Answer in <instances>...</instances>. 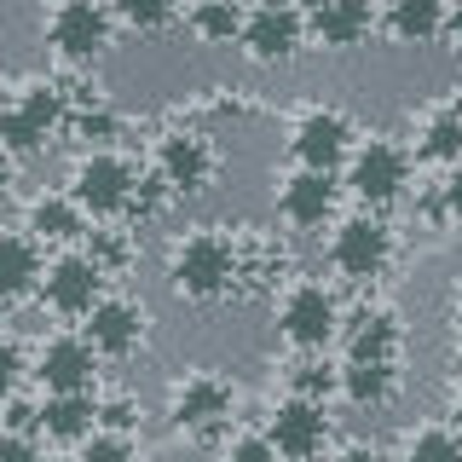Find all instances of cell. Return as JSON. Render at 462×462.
<instances>
[{"mask_svg": "<svg viewBox=\"0 0 462 462\" xmlns=\"http://www.w3.org/2000/svg\"><path fill=\"white\" fill-rule=\"evenodd\" d=\"M168 289L185 307H220L243 289V254L226 226H197L168 249Z\"/></svg>", "mask_w": 462, "mask_h": 462, "instance_id": "cell-1", "label": "cell"}, {"mask_svg": "<svg viewBox=\"0 0 462 462\" xmlns=\"http://www.w3.org/2000/svg\"><path fill=\"white\" fill-rule=\"evenodd\" d=\"M411 173H416V156H411V144H399V139H358L353 151H346V162H341V191H353L358 208H393V202L411 197Z\"/></svg>", "mask_w": 462, "mask_h": 462, "instance_id": "cell-2", "label": "cell"}, {"mask_svg": "<svg viewBox=\"0 0 462 462\" xmlns=\"http://www.w3.org/2000/svg\"><path fill=\"white\" fill-rule=\"evenodd\" d=\"M393 254H399V243H393V226H387L382 208H353L329 231V272L353 289L382 283L393 272Z\"/></svg>", "mask_w": 462, "mask_h": 462, "instance_id": "cell-3", "label": "cell"}, {"mask_svg": "<svg viewBox=\"0 0 462 462\" xmlns=\"http://www.w3.org/2000/svg\"><path fill=\"white\" fill-rule=\"evenodd\" d=\"M168 422L173 433H185L191 445H214L226 439L231 422H237V387L220 370H185L180 382L168 387Z\"/></svg>", "mask_w": 462, "mask_h": 462, "instance_id": "cell-4", "label": "cell"}, {"mask_svg": "<svg viewBox=\"0 0 462 462\" xmlns=\"http://www.w3.org/2000/svg\"><path fill=\"white\" fill-rule=\"evenodd\" d=\"M139 162L122 151H81V162L69 168V202L87 214V220H127L139 197Z\"/></svg>", "mask_w": 462, "mask_h": 462, "instance_id": "cell-5", "label": "cell"}, {"mask_svg": "<svg viewBox=\"0 0 462 462\" xmlns=\"http://www.w3.org/2000/svg\"><path fill=\"white\" fill-rule=\"evenodd\" d=\"M64 116H69V93H64V87H58V81H29L23 93L0 110V151H6L12 162L41 156L47 139L64 127Z\"/></svg>", "mask_w": 462, "mask_h": 462, "instance_id": "cell-6", "label": "cell"}, {"mask_svg": "<svg viewBox=\"0 0 462 462\" xmlns=\"http://www.w3.org/2000/svg\"><path fill=\"white\" fill-rule=\"evenodd\" d=\"M110 41H116L110 0H58L47 12V47L69 69H93L110 52Z\"/></svg>", "mask_w": 462, "mask_h": 462, "instance_id": "cell-7", "label": "cell"}, {"mask_svg": "<svg viewBox=\"0 0 462 462\" xmlns=\"http://www.w3.org/2000/svg\"><path fill=\"white\" fill-rule=\"evenodd\" d=\"M237 47H243V58H249V64H260V69L295 64L300 47H307V12L289 6V0H254V6H243Z\"/></svg>", "mask_w": 462, "mask_h": 462, "instance_id": "cell-8", "label": "cell"}, {"mask_svg": "<svg viewBox=\"0 0 462 462\" xmlns=\"http://www.w3.org/2000/svg\"><path fill=\"white\" fill-rule=\"evenodd\" d=\"M341 329V295L318 278H300L283 289L278 300V336L295 346V353H329Z\"/></svg>", "mask_w": 462, "mask_h": 462, "instance_id": "cell-9", "label": "cell"}, {"mask_svg": "<svg viewBox=\"0 0 462 462\" xmlns=\"http://www.w3.org/2000/svg\"><path fill=\"white\" fill-rule=\"evenodd\" d=\"M266 445L278 451V462H318L336 445V416L329 404L318 399H300V393H283L278 404L266 411Z\"/></svg>", "mask_w": 462, "mask_h": 462, "instance_id": "cell-10", "label": "cell"}, {"mask_svg": "<svg viewBox=\"0 0 462 462\" xmlns=\"http://www.w3.org/2000/svg\"><path fill=\"white\" fill-rule=\"evenodd\" d=\"M105 283H110V272L98 266L87 249H58L47 266H41V283H35V295L47 300V312L52 318H64V324H81L87 307H93L98 295H105Z\"/></svg>", "mask_w": 462, "mask_h": 462, "instance_id": "cell-11", "label": "cell"}, {"mask_svg": "<svg viewBox=\"0 0 462 462\" xmlns=\"http://www.w3.org/2000/svg\"><path fill=\"white\" fill-rule=\"evenodd\" d=\"M151 173L168 197H202L214 185V173H220V151H214V139L197 134V127H168V134L156 139Z\"/></svg>", "mask_w": 462, "mask_h": 462, "instance_id": "cell-12", "label": "cell"}, {"mask_svg": "<svg viewBox=\"0 0 462 462\" xmlns=\"http://www.w3.org/2000/svg\"><path fill=\"white\" fill-rule=\"evenodd\" d=\"M81 341L93 346L98 358H134L144 341H151V312L134 295H98L81 318Z\"/></svg>", "mask_w": 462, "mask_h": 462, "instance_id": "cell-13", "label": "cell"}, {"mask_svg": "<svg viewBox=\"0 0 462 462\" xmlns=\"http://www.w3.org/2000/svg\"><path fill=\"white\" fill-rule=\"evenodd\" d=\"M353 144H358V127H353V116L336 110V105H307L295 116V127H289V156H295V168L341 173Z\"/></svg>", "mask_w": 462, "mask_h": 462, "instance_id": "cell-14", "label": "cell"}, {"mask_svg": "<svg viewBox=\"0 0 462 462\" xmlns=\"http://www.w3.org/2000/svg\"><path fill=\"white\" fill-rule=\"evenodd\" d=\"M341 358H365V365H399L404 353V318L387 300H365V307L341 312Z\"/></svg>", "mask_w": 462, "mask_h": 462, "instance_id": "cell-15", "label": "cell"}, {"mask_svg": "<svg viewBox=\"0 0 462 462\" xmlns=\"http://www.w3.org/2000/svg\"><path fill=\"white\" fill-rule=\"evenodd\" d=\"M341 208V173L329 168H295L278 185V220L289 231H324Z\"/></svg>", "mask_w": 462, "mask_h": 462, "instance_id": "cell-16", "label": "cell"}, {"mask_svg": "<svg viewBox=\"0 0 462 462\" xmlns=\"http://www.w3.org/2000/svg\"><path fill=\"white\" fill-rule=\"evenodd\" d=\"M98 365H105V358L81 341V329H69V336L41 341L35 382H41V393H93V387H98Z\"/></svg>", "mask_w": 462, "mask_h": 462, "instance_id": "cell-17", "label": "cell"}, {"mask_svg": "<svg viewBox=\"0 0 462 462\" xmlns=\"http://www.w3.org/2000/svg\"><path fill=\"white\" fill-rule=\"evenodd\" d=\"M375 0H324L307 12V41H318L324 52H358L375 35Z\"/></svg>", "mask_w": 462, "mask_h": 462, "instance_id": "cell-18", "label": "cell"}, {"mask_svg": "<svg viewBox=\"0 0 462 462\" xmlns=\"http://www.w3.org/2000/svg\"><path fill=\"white\" fill-rule=\"evenodd\" d=\"M93 428H98V387L93 393H41L35 433L47 445H81Z\"/></svg>", "mask_w": 462, "mask_h": 462, "instance_id": "cell-19", "label": "cell"}, {"mask_svg": "<svg viewBox=\"0 0 462 462\" xmlns=\"http://www.w3.org/2000/svg\"><path fill=\"white\" fill-rule=\"evenodd\" d=\"M404 47H433L451 35V0H387V18H375Z\"/></svg>", "mask_w": 462, "mask_h": 462, "instance_id": "cell-20", "label": "cell"}, {"mask_svg": "<svg viewBox=\"0 0 462 462\" xmlns=\"http://www.w3.org/2000/svg\"><path fill=\"white\" fill-rule=\"evenodd\" d=\"M399 365H365V358H341L336 365V393L353 411H387L399 399Z\"/></svg>", "mask_w": 462, "mask_h": 462, "instance_id": "cell-21", "label": "cell"}, {"mask_svg": "<svg viewBox=\"0 0 462 462\" xmlns=\"http://www.w3.org/2000/svg\"><path fill=\"white\" fill-rule=\"evenodd\" d=\"M41 266H47V254H41V243L29 231H0V300L18 307L23 295H35Z\"/></svg>", "mask_w": 462, "mask_h": 462, "instance_id": "cell-22", "label": "cell"}, {"mask_svg": "<svg viewBox=\"0 0 462 462\" xmlns=\"http://www.w3.org/2000/svg\"><path fill=\"white\" fill-rule=\"evenodd\" d=\"M457 156H462V116H457V98H439L416 122V162L457 168Z\"/></svg>", "mask_w": 462, "mask_h": 462, "instance_id": "cell-23", "label": "cell"}, {"mask_svg": "<svg viewBox=\"0 0 462 462\" xmlns=\"http://www.w3.org/2000/svg\"><path fill=\"white\" fill-rule=\"evenodd\" d=\"M23 231L35 243H58V249H69V243L87 237V214L69 202V191H52V197H35V202H29Z\"/></svg>", "mask_w": 462, "mask_h": 462, "instance_id": "cell-24", "label": "cell"}, {"mask_svg": "<svg viewBox=\"0 0 462 462\" xmlns=\"http://www.w3.org/2000/svg\"><path fill=\"white\" fill-rule=\"evenodd\" d=\"M185 29H191L197 47H237V29H243V6L231 0H197L191 12H180Z\"/></svg>", "mask_w": 462, "mask_h": 462, "instance_id": "cell-25", "label": "cell"}, {"mask_svg": "<svg viewBox=\"0 0 462 462\" xmlns=\"http://www.w3.org/2000/svg\"><path fill=\"white\" fill-rule=\"evenodd\" d=\"M399 462H462V439L451 422H422L404 433L399 445Z\"/></svg>", "mask_w": 462, "mask_h": 462, "instance_id": "cell-26", "label": "cell"}, {"mask_svg": "<svg viewBox=\"0 0 462 462\" xmlns=\"http://www.w3.org/2000/svg\"><path fill=\"white\" fill-rule=\"evenodd\" d=\"M185 0H110L116 29H139V35H162V29L180 23Z\"/></svg>", "mask_w": 462, "mask_h": 462, "instance_id": "cell-27", "label": "cell"}, {"mask_svg": "<svg viewBox=\"0 0 462 462\" xmlns=\"http://www.w3.org/2000/svg\"><path fill=\"white\" fill-rule=\"evenodd\" d=\"M283 382H289V393L329 404L336 399V358L329 353H295V365L283 370Z\"/></svg>", "mask_w": 462, "mask_h": 462, "instance_id": "cell-28", "label": "cell"}, {"mask_svg": "<svg viewBox=\"0 0 462 462\" xmlns=\"http://www.w3.org/2000/svg\"><path fill=\"white\" fill-rule=\"evenodd\" d=\"M76 462H144L139 451V433H122V428H93L87 439L76 445Z\"/></svg>", "mask_w": 462, "mask_h": 462, "instance_id": "cell-29", "label": "cell"}, {"mask_svg": "<svg viewBox=\"0 0 462 462\" xmlns=\"http://www.w3.org/2000/svg\"><path fill=\"white\" fill-rule=\"evenodd\" d=\"M64 127L87 144V151H105V144L122 134V116L105 110V105H93V110H69V116H64Z\"/></svg>", "mask_w": 462, "mask_h": 462, "instance_id": "cell-30", "label": "cell"}, {"mask_svg": "<svg viewBox=\"0 0 462 462\" xmlns=\"http://www.w3.org/2000/svg\"><path fill=\"white\" fill-rule=\"evenodd\" d=\"M0 462H47V439L29 428H0Z\"/></svg>", "mask_w": 462, "mask_h": 462, "instance_id": "cell-31", "label": "cell"}, {"mask_svg": "<svg viewBox=\"0 0 462 462\" xmlns=\"http://www.w3.org/2000/svg\"><path fill=\"white\" fill-rule=\"evenodd\" d=\"M23 346H18V336H6V329H0V399H12L18 393V382H23Z\"/></svg>", "mask_w": 462, "mask_h": 462, "instance_id": "cell-32", "label": "cell"}, {"mask_svg": "<svg viewBox=\"0 0 462 462\" xmlns=\"http://www.w3.org/2000/svg\"><path fill=\"white\" fill-rule=\"evenodd\" d=\"M220 462H278V451L266 445V433H231Z\"/></svg>", "mask_w": 462, "mask_h": 462, "instance_id": "cell-33", "label": "cell"}, {"mask_svg": "<svg viewBox=\"0 0 462 462\" xmlns=\"http://www.w3.org/2000/svg\"><path fill=\"white\" fill-rule=\"evenodd\" d=\"M98 428H122V433H134V399H127V393L98 399Z\"/></svg>", "mask_w": 462, "mask_h": 462, "instance_id": "cell-34", "label": "cell"}, {"mask_svg": "<svg viewBox=\"0 0 462 462\" xmlns=\"http://www.w3.org/2000/svg\"><path fill=\"white\" fill-rule=\"evenodd\" d=\"M336 462H393V457H387L382 445H341Z\"/></svg>", "mask_w": 462, "mask_h": 462, "instance_id": "cell-35", "label": "cell"}, {"mask_svg": "<svg viewBox=\"0 0 462 462\" xmlns=\"http://www.w3.org/2000/svg\"><path fill=\"white\" fill-rule=\"evenodd\" d=\"M12 185H18V162H12V156L0 151V208L12 202Z\"/></svg>", "mask_w": 462, "mask_h": 462, "instance_id": "cell-36", "label": "cell"}, {"mask_svg": "<svg viewBox=\"0 0 462 462\" xmlns=\"http://www.w3.org/2000/svg\"><path fill=\"white\" fill-rule=\"evenodd\" d=\"M289 6H300V12H312V6H324V0H289Z\"/></svg>", "mask_w": 462, "mask_h": 462, "instance_id": "cell-37", "label": "cell"}, {"mask_svg": "<svg viewBox=\"0 0 462 462\" xmlns=\"http://www.w3.org/2000/svg\"><path fill=\"white\" fill-rule=\"evenodd\" d=\"M6 312H12V300H0V324H6Z\"/></svg>", "mask_w": 462, "mask_h": 462, "instance_id": "cell-38", "label": "cell"}, {"mask_svg": "<svg viewBox=\"0 0 462 462\" xmlns=\"http://www.w3.org/2000/svg\"><path fill=\"white\" fill-rule=\"evenodd\" d=\"M231 6H254V0H231Z\"/></svg>", "mask_w": 462, "mask_h": 462, "instance_id": "cell-39", "label": "cell"}]
</instances>
